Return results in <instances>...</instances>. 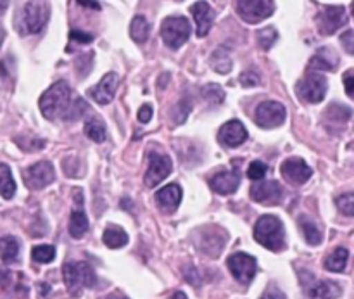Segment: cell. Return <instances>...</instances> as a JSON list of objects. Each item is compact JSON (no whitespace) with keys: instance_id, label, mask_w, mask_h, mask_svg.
I'll list each match as a JSON object with an SVG mask.
<instances>
[{"instance_id":"30bf717a","label":"cell","mask_w":354,"mask_h":299,"mask_svg":"<svg viewBox=\"0 0 354 299\" xmlns=\"http://www.w3.org/2000/svg\"><path fill=\"white\" fill-rule=\"evenodd\" d=\"M275 12V3L270 0H239L237 14L249 24H256Z\"/></svg>"},{"instance_id":"d6986e66","label":"cell","mask_w":354,"mask_h":299,"mask_svg":"<svg viewBox=\"0 0 354 299\" xmlns=\"http://www.w3.org/2000/svg\"><path fill=\"white\" fill-rule=\"evenodd\" d=\"M308 299H337L342 294V287L334 280H315L311 277L310 284H304Z\"/></svg>"},{"instance_id":"74e56055","label":"cell","mask_w":354,"mask_h":299,"mask_svg":"<svg viewBox=\"0 0 354 299\" xmlns=\"http://www.w3.org/2000/svg\"><path fill=\"white\" fill-rule=\"evenodd\" d=\"M239 82H241L242 87H256L261 83V78H259V75L256 71H244L241 75V78H239Z\"/></svg>"},{"instance_id":"4dcf8cb0","label":"cell","mask_w":354,"mask_h":299,"mask_svg":"<svg viewBox=\"0 0 354 299\" xmlns=\"http://www.w3.org/2000/svg\"><path fill=\"white\" fill-rule=\"evenodd\" d=\"M85 134L90 141L97 142V144H102V142L106 141V127H104L102 121L95 116H92L90 120H86Z\"/></svg>"},{"instance_id":"ab89813d","label":"cell","mask_w":354,"mask_h":299,"mask_svg":"<svg viewBox=\"0 0 354 299\" xmlns=\"http://www.w3.org/2000/svg\"><path fill=\"white\" fill-rule=\"evenodd\" d=\"M342 82H344V89H346V93H348L351 99H354V71H348L344 75V78H342Z\"/></svg>"},{"instance_id":"7c38bea8","label":"cell","mask_w":354,"mask_h":299,"mask_svg":"<svg viewBox=\"0 0 354 299\" xmlns=\"http://www.w3.org/2000/svg\"><path fill=\"white\" fill-rule=\"evenodd\" d=\"M55 179L54 166L48 161H38L23 172V180L31 190H41L50 185Z\"/></svg>"},{"instance_id":"8fae6325","label":"cell","mask_w":354,"mask_h":299,"mask_svg":"<svg viewBox=\"0 0 354 299\" xmlns=\"http://www.w3.org/2000/svg\"><path fill=\"white\" fill-rule=\"evenodd\" d=\"M171 170L173 163L168 156L159 154V152H149V166L144 176V183L149 189H152V187L159 185L162 180L168 179Z\"/></svg>"},{"instance_id":"8d00e7d4","label":"cell","mask_w":354,"mask_h":299,"mask_svg":"<svg viewBox=\"0 0 354 299\" xmlns=\"http://www.w3.org/2000/svg\"><path fill=\"white\" fill-rule=\"evenodd\" d=\"M266 172H268V166L263 161H252L248 168V176L254 182H259V180L265 179Z\"/></svg>"},{"instance_id":"ee69618b","label":"cell","mask_w":354,"mask_h":299,"mask_svg":"<svg viewBox=\"0 0 354 299\" xmlns=\"http://www.w3.org/2000/svg\"><path fill=\"white\" fill-rule=\"evenodd\" d=\"M106 299H130V298L124 296V294L120 293V291H114V293H111Z\"/></svg>"},{"instance_id":"4316f807","label":"cell","mask_w":354,"mask_h":299,"mask_svg":"<svg viewBox=\"0 0 354 299\" xmlns=\"http://www.w3.org/2000/svg\"><path fill=\"white\" fill-rule=\"evenodd\" d=\"M102 241L107 248L120 249L128 244V234L123 230V228L116 227V225H109V227L104 230Z\"/></svg>"},{"instance_id":"e0dca14e","label":"cell","mask_w":354,"mask_h":299,"mask_svg":"<svg viewBox=\"0 0 354 299\" xmlns=\"http://www.w3.org/2000/svg\"><path fill=\"white\" fill-rule=\"evenodd\" d=\"M218 141L225 147H239V145L248 141V130L239 120L227 121L218 132Z\"/></svg>"},{"instance_id":"ba28073f","label":"cell","mask_w":354,"mask_h":299,"mask_svg":"<svg viewBox=\"0 0 354 299\" xmlns=\"http://www.w3.org/2000/svg\"><path fill=\"white\" fill-rule=\"evenodd\" d=\"M286 118V106L282 102H277V100H265L256 107L254 121L259 128H265V130L280 127V125H283Z\"/></svg>"},{"instance_id":"836d02e7","label":"cell","mask_w":354,"mask_h":299,"mask_svg":"<svg viewBox=\"0 0 354 299\" xmlns=\"http://www.w3.org/2000/svg\"><path fill=\"white\" fill-rule=\"evenodd\" d=\"M279 38V33L273 26L268 28H263L261 31H258V42H259V47L265 48V51H270L273 47V44L277 42Z\"/></svg>"},{"instance_id":"ac0fdd59","label":"cell","mask_w":354,"mask_h":299,"mask_svg":"<svg viewBox=\"0 0 354 299\" xmlns=\"http://www.w3.org/2000/svg\"><path fill=\"white\" fill-rule=\"evenodd\" d=\"M182 187L178 183H169V185L162 187L161 190H158L154 196L156 204H158L159 210L166 215L175 213L176 208L180 206V201H182Z\"/></svg>"},{"instance_id":"4fadbf2b","label":"cell","mask_w":354,"mask_h":299,"mask_svg":"<svg viewBox=\"0 0 354 299\" xmlns=\"http://www.w3.org/2000/svg\"><path fill=\"white\" fill-rule=\"evenodd\" d=\"M348 23V10L344 6H327L318 14V30L322 35H334Z\"/></svg>"},{"instance_id":"7402d4cb","label":"cell","mask_w":354,"mask_h":299,"mask_svg":"<svg viewBox=\"0 0 354 299\" xmlns=\"http://www.w3.org/2000/svg\"><path fill=\"white\" fill-rule=\"evenodd\" d=\"M69 234L75 239H82L83 235L88 230V218H86V213L83 211L82 206H75L73 210L71 218H69Z\"/></svg>"},{"instance_id":"e575fe53","label":"cell","mask_w":354,"mask_h":299,"mask_svg":"<svg viewBox=\"0 0 354 299\" xmlns=\"http://www.w3.org/2000/svg\"><path fill=\"white\" fill-rule=\"evenodd\" d=\"M353 111L349 109L348 106H342V104H332L330 107L327 109V113H325V116L330 118V120H335V121H348L349 118H351Z\"/></svg>"},{"instance_id":"d590c367","label":"cell","mask_w":354,"mask_h":299,"mask_svg":"<svg viewBox=\"0 0 354 299\" xmlns=\"http://www.w3.org/2000/svg\"><path fill=\"white\" fill-rule=\"evenodd\" d=\"M335 206L346 217H354V194H342L335 199Z\"/></svg>"},{"instance_id":"8992f818","label":"cell","mask_w":354,"mask_h":299,"mask_svg":"<svg viewBox=\"0 0 354 299\" xmlns=\"http://www.w3.org/2000/svg\"><path fill=\"white\" fill-rule=\"evenodd\" d=\"M328 82L320 73H308L301 82H297L296 93L301 100L308 104H318L325 99Z\"/></svg>"},{"instance_id":"7a4b0ae2","label":"cell","mask_w":354,"mask_h":299,"mask_svg":"<svg viewBox=\"0 0 354 299\" xmlns=\"http://www.w3.org/2000/svg\"><path fill=\"white\" fill-rule=\"evenodd\" d=\"M69 100H71V89L64 80H59L41 93L38 106L47 120H55L57 116H66L69 106H71Z\"/></svg>"},{"instance_id":"9a60e30c","label":"cell","mask_w":354,"mask_h":299,"mask_svg":"<svg viewBox=\"0 0 354 299\" xmlns=\"http://www.w3.org/2000/svg\"><path fill=\"white\" fill-rule=\"evenodd\" d=\"M283 197V189L279 182L270 180V182H258L251 187V199L265 206L280 204Z\"/></svg>"},{"instance_id":"52a82bcc","label":"cell","mask_w":354,"mask_h":299,"mask_svg":"<svg viewBox=\"0 0 354 299\" xmlns=\"http://www.w3.org/2000/svg\"><path fill=\"white\" fill-rule=\"evenodd\" d=\"M190 37V23L183 16H169L161 24V38L169 48H180Z\"/></svg>"},{"instance_id":"f1b7e54d","label":"cell","mask_w":354,"mask_h":299,"mask_svg":"<svg viewBox=\"0 0 354 299\" xmlns=\"http://www.w3.org/2000/svg\"><path fill=\"white\" fill-rule=\"evenodd\" d=\"M149 31H151V24L144 16H135L130 24V37L131 40L137 44H145L149 38Z\"/></svg>"},{"instance_id":"f6af8a7d","label":"cell","mask_w":354,"mask_h":299,"mask_svg":"<svg viewBox=\"0 0 354 299\" xmlns=\"http://www.w3.org/2000/svg\"><path fill=\"white\" fill-rule=\"evenodd\" d=\"M171 299H189V298L185 296V293H182V291H178V293H175V294H173Z\"/></svg>"},{"instance_id":"f546056e","label":"cell","mask_w":354,"mask_h":299,"mask_svg":"<svg viewBox=\"0 0 354 299\" xmlns=\"http://www.w3.org/2000/svg\"><path fill=\"white\" fill-rule=\"evenodd\" d=\"M16 194V182L12 179V173L7 165H0V196L3 199H12Z\"/></svg>"},{"instance_id":"603a6c76","label":"cell","mask_w":354,"mask_h":299,"mask_svg":"<svg viewBox=\"0 0 354 299\" xmlns=\"http://www.w3.org/2000/svg\"><path fill=\"white\" fill-rule=\"evenodd\" d=\"M209 62L211 68H213L214 71L220 73V75H228V73L232 71V68H234V62H232L230 52H228L227 47H218L216 51L211 54Z\"/></svg>"},{"instance_id":"b9f144b4","label":"cell","mask_w":354,"mask_h":299,"mask_svg":"<svg viewBox=\"0 0 354 299\" xmlns=\"http://www.w3.org/2000/svg\"><path fill=\"white\" fill-rule=\"evenodd\" d=\"M137 116H138V121H140V123H149L152 118V107L149 106V104H144V106L138 109Z\"/></svg>"},{"instance_id":"60d3db41","label":"cell","mask_w":354,"mask_h":299,"mask_svg":"<svg viewBox=\"0 0 354 299\" xmlns=\"http://www.w3.org/2000/svg\"><path fill=\"white\" fill-rule=\"evenodd\" d=\"M69 37H71V40L80 42V44H90V42L93 40V35L85 33V31H76V30H73Z\"/></svg>"},{"instance_id":"9c48e42d","label":"cell","mask_w":354,"mask_h":299,"mask_svg":"<svg viewBox=\"0 0 354 299\" xmlns=\"http://www.w3.org/2000/svg\"><path fill=\"white\" fill-rule=\"evenodd\" d=\"M227 265L232 275L235 277V280L241 282L242 286L251 284L252 279L256 277V272H258V262H256V258L251 255H245V253H235V255H232L227 260Z\"/></svg>"},{"instance_id":"bcb514c9","label":"cell","mask_w":354,"mask_h":299,"mask_svg":"<svg viewBox=\"0 0 354 299\" xmlns=\"http://www.w3.org/2000/svg\"><path fill=\"white\" fill-rule=\"evenodd\" d=\"M7 6H9V2H0V14H3L7 10Z\"/></svg>"},{"instance_id":"484cf974","label":"cell","mask_w":354,"mask_h":299,"mask_svg":"<svg viewBox=\"0 0 354 299\" xmlns=\"http://www.w3.org/2000/svg\"><path fill=\"white\" fill-rule=\"evenodd\" d=\"M17 256H19V241L12 235L0 237V258H2V262L10 265V263L17 262Z\"/></svg>"},{"instance_id":"f35d334b","label":"cell","mask_w":354,"mask_h":299,"mask_svg":"<svg viewBox=\"0 0 354 299\" xmlns=\"http://www.w3.org/2000/svg\"><path fill=\"white\" fill-rule=\"evenodd\" d=\"M259 299H287V296L277 286H270Z\"/></svg>"},{"instance_id":"7bdbcfd3","label":"cell","mask_w":354,"mask_h":299,"mask_svg":"<svg viewBox=\"0 0 354 299\" xmlns=\"http://www.w3.org/2000/svg\"><path fill=\"white\" fill-rule=\"evenodd\" d=\"M78 6H83V7H88V9H100V3L99 2H78Z\"/></svg>"},{"instance_id":"277c9868","label":"cell","mask_w":354,"mask_h":299,"mask_svg":"<svg viewBox=\"0 0 354 299\" xmlns=\"http://www.w3.org/2000/svg\"><path fill=\"white\" fill-rule=\"evenodd\" d=\"M62 279L71 296H80L85 287H93L95 272L86 262H68L62 266Z\"/></svg>"},{"instance_id":"6da1fadb","label":"cell","mask_w":354,"mask_h":299,"mask_svg":"<svg viewBox=\"0 0 354 299\" xmlns=\"http://www.w3.org/2000/svg\"><path fill=\"white\" fill-rule=\"evenodd\" d=\"M50 16V6L47 2H26L16 10L14 26L19 35L40 33Z\"/></svg>"},{"instance_id":"d6a6232c","label":"cell","mask_w":354,"mask_h":299,"mask_svg":"<svg viewBox=\"0 0 354 299\" xmlns=\"http://www.w3.org/2000/svg\"><path fill=\"white\" fill-rule=\"evenodd\" d=\"M31 258H33V262L44 263L45 265V263H50L52 260L55 258V249L48 244L35 246V248L31 249Z\"/></svg>"},{"instance_id":"cb8c5ba5","label":"cell","mask_w":354,"mask_h":299,"mask_svg":"<svg viewBox=\"0 0 354 299\" xmlns=\"http://www.w3.org/2000/svg\"><path fill=\"white\" fill-rule=\"evenodd\" d=\"M299 227L303 230L304 239L310 246H318L322 244V239H324V234H322V228L318 227V224L315 220H311L310 217L303 215L299 218Z\"/></svg>"},{"instance_id":"5bb4252c","label":"cell","mask_w":354,"mask_h":299,"mask_svg":"<svg viewBox=\"0 0 354 299\" xmlns=\"http://www.w3.org/2000/svg\"><path fill=\"white\" fill-rule=\"evenodd\" d=\"M282 176L292 185H303L313 175V170L308 166V163L301 158H289L280 166Z\"/></svg>"},{"instance_id":"44dd1931","label":"cell","mask_w":354,"mask_h":299,"mask_svg":"<svg viewBox=\"0 0 354 299\" xmlns=\"http://www.w3.org/2000/svg\"><path fill=\"white\" fill-rule=\"evenodd\" d=\"M190 12H192L194 19H196L197 37H206L209 33L211 26H213L214 10L211 9V6L207 2H196L190 7Z\"/></svg>"},{"instance_id":"3957f363","label":"cell","mask_w":354,"mask_h":299,"mask_svg":"<svg viewBox=\"0 0 354 299\" xmlns=\"http://www.w3.org/2000/svg\"><path fill=\"white\" fill-rule=\"evenodd\" d=\"M254 239L263 248L273 253L283 251L287 246L283 224L279 218L273 217V215H265V217H261L256 221Z\"/></svg>"},{"instance_id":"83f0119b","label":"cell","mask_w":354,"mask_h":299,"mask_svg":"<svg viewBox=\"0 0 354 299\" xmlns=\"http://www.w3.org/2000/svg\"><path fill=\"white\" fill-rule=\"evenodd\" d=\"M348 258H349V251L346 248H337L330 253V255L325 258L324 265L328 272H335L341 273L344 272L346 265H348Z\"/></svg>"},{"instance_id":"7dc6e473","label":"cell","mask_w":354,"mask_h":299,"mask_svg":"<svg viewBox=\"0 0 354 299\" xmlns=\"http://www.w3.org/2000/svg\"><path fill=\"white\" fill-rule=\"evenodd\" d=\"M3 38H6V31H3V28L0 26V47H2L3 44Z\"/></svg>"},{"instance_id":"c3c4849f","label":"cell","mask_w":354,"mask_h":299,"mask_svg":"<svg viewBox=\"0 0 354 299\" xmlns=\"http://www.w3.org/2000/svg\"><path fill=\"white\" fill-rule=\"evenodd\" d=\"M353 14H354V6H353Z\"/></svg>"},{"instance_id":"ffe728a7","label":"cell","mask_w":354,"mask_h":299,"mask_svg":"<svg viewBox=\"0 0 354 299\" xmlns=\"http://www.w3.org/2000/svg\"><path fill=\"white\" fill-rule=\"evenodd\" d=\"M239 183H241V176L237 172H218L209 179L211 189L221 196L234 194L239 189Z\"/></svg>"},{"instance_id":"1f68e13d","label":"cell","mask_w":354,"mask_h":299,"mask_svg":"<svg viewBox=\"0 0 354 299\" xmlns=\"http://www.w3.org/2000/svg\"><path fill=\"white\" fill-rule=\"evenodd\" d=\"M203 99L206 100L209 106H220L225 99V92L220 85H214V83H209V85L203 87V92H201Z\"/></svg>"},{"instance_id":"5b68a950","label":"cell","mask_w":354,"mask_h":299,"mask_svg":"<svg viewBox=\"0 0 354 299\" xmlns=\"http://www.w3.org/2000/svg\"><path fill=\"white\" fill-rule=\"evenodd\" d=\"M194 239H196V246L201 253H204L209 258H216L221 251H223L225 244H227V232L220 227H204L201 230H197L194 234Z\"/></svg>"},{"instance_id":"d4e9b609","label":"cell","mask_w":354,"mask_h":299,"mask_svg":"<svg viewBox=\"0 0 354 299\" xmlns=\"http://www.w3.org/2000/svg\"><path fill=\"white\" fill-rule=\"evenodd\" d=\"M337 66V55L328 48H322L311 57L310 69H322V71H332Z\"/></svg>"},{"instance_id":"2e32d148","label":"cell","mask_w":354,"mask_h":299,"mask_svg":"<svg viewBox=\"0 0 354 299\" xmlns=\"http://www.w3.org/2000/svg\"><path fill=\"white\" fill-rule=\"evenodd\" d=\"M118 85H120V76L116 73H107V75L102 76L99 83L90 90V97L95 100L100 106H106L116 96Z\"/></svg>"}]
</instances>
